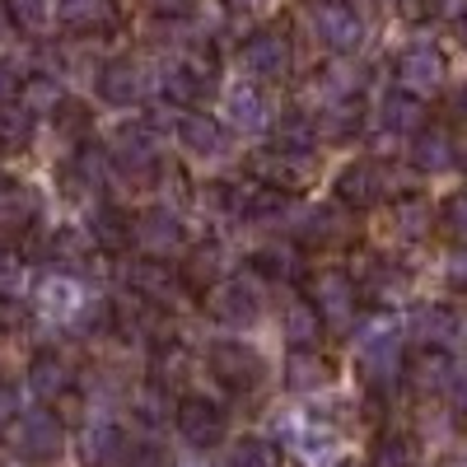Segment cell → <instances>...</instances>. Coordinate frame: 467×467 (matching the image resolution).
Returning <instances> with one entry per match:
<instances>
[{
    "label": "cell",
    "mask_w": 467,
    "mask_h": 467,
    "mask_svg": "<svg viewBox=\"0 0 467 467\" xmlns=\"http://www.w3.org/2000/svg\"><path fill=\"white\" fill-rule=\"evenodd\" d=\"M356 369L369 383V393H388L407 374V346L393 323H374L356 337Z\"/></svg>",
    "instance_id": "1"
},
{
    "label": "cell",
    "mask_w": 467,
    "mask_h": 467,
    "mask_svg": "<svg viewBox=\"0 0 467 467\" xmlns=\"http://www.w3.org/2000/svg\"><path fill=\"white\" fill-rule=\"evenodd\" d=\"M131 248L150 262H169L187 248V224L169 206H145L131 215Z\"/></svg>",
    "instance_id": "2"
},
{
    "label": "cell",
    "mask_w": 467,
    "mask_h": 467,
    "mask_svg": "<svg viewBox=\"0 0 467 467\" xmlns=\"http://www.w3.org/2000/svg\"><path fill=\"white\" fill-rule=\"evenodd\" d=\"M248 173H253V182H262V187H276V192H304L308 182L318 178V154L314 150H257L253 160H248Z\"/></svg>",
    "instance_id": "3"
},
{
    "label": "cell",
    "mask_w": 467,
    "mask_h": 467,
    "mask_svg": "<svg viewBox=\"0 0 467 467\" xmlns=\"http://www.w3.org/2000/svg\"><path fill=\"white\" fill-rule=\"evenodd\" d=\"M206 369H211L224 388H234V393H253V388H262V379H266L262 350L248 346V341H239V337H220V341H211V350H206Z\"/></svg>",
    "instance_id": "4"
},
{
    "label": "cell",
    "mask_w": 467,
    "mask_h": 467,
    "mask_svg": "<svg viewBox=\"0 0 467 467\" xmlns=\"http://www.w3.org/2000/svg\"><path fill=\"white\" fill-rule=\"evenodd\" d=\"M308 299H314V308L323 314V323L337 327V332H346L360 314V285L350 271H337V266L318 271V276L308 281Z\"/></svg>",
    "instance_id": "5"
},
{
    "label": "cell",
    "mask_w": 467,
    "mask_h": 467,
    "mask_svg": "<svg viewBox=\"0 0 467 467\" xmlns=\"http://www.w3.org/2000/svg\"><path fill=\"white\" fill-rule=\"evenodd\" d=\"M10 444L24 462H57L66 449V420L57 411H24L10 425Z\"/></svg>",
    "instance_id": "6"
},
{
    "label": "cell",
    "mask_w": 467,
    "mask_h": 467,
    "mask_svg": "<svg viewBox=\"0 0 467 467\" xmlns=\"http://www.w3.org/2000/svg\"><path fill=\"white\" fill-rule=\"evenodd\" d=\"M173 425H178V435L192 444V449H220L224 444V435H229V416H224V407L220 402H211V398H202V393H192V398H182L178 407H173Z\"/></svg>",
    "instance_id": "7"
},
{
    "label": "cell",
    "mask_w": 467,
    "mask_h": 467,
    "mask_svg": "<svg viewBox=\"0 0 467 467\" xmlns=\"http://www.w3.org/2000/svg\"><path fill=\"white\" fill-rule=\"evenodd\" d=\"M393 75H398V89L425 99V94H440V89H444V80H449V61H444V52H440L435 43H411V47L398 52Z\"/></svg>",
    "instance_id": "8"
},
{
    "label": "cell",
    "mask_w": 467,
    "mask_h": 467,
    "mask_svg": "<svg viewBox=\"0 0 467 467\" xmlns=\"http://www.w3.org/2000/svg\"><path fill=\"white\" fill-rule=\"evenodd\" d=\"M206 314L229 327H253L262 318V290L253 276H229L206 290Z\"/></svg>",
    "instance_id": "9"
},
{
    "label": "cell",
    "mask_w": 467,
    "mask_h": 467,
    "mask_svg": "<svg viewBox=\"0 0 467 467\" xmlns=\"http://www.w3.org/2000/svg\"><path fill=\"white\" fill-rule=\"evenodd\" d=\"M308 19H314V33H318V43H323L327 52H337V57L360 52L365 24H360V15L350 10V5H341V0H318Z\"/></svg>",
    "instance_id": "10"
},
{
    "label": "cell",
    "mask_w": 467,
    "mask_h": 467,
    "mask_svg": "<svg viewBox=\"0 0 467 467\" xmlns=\"http://www.w3.org/2000/svg\"><path fill=\"white\" fill-rule=\"evenodd\" d=\"M239 61H244L248 75H257V80H285L290 75V37L281 28H257L239 47Z\"/></svg>",
    "instance_id": "11"
},
{
    "label": "cell",
    "mask_w": 467,
    "mask_h": 467,
    "mask_svg": "<svg viewBox=\"0 0 467 467\" xmlns=\"http://www.w3.org/2000/svg\"><path fill=\"white\" fill-rule=\"evenodd\" d=\"M332 192H337V202H341L346 211H356V206H374V202H383V197H388V169H383V164H374V160H350V164L337 173Z\"/></svg>",
    "instance_id": "12"
},
{
    "label": "cell",
    "mask_w": 467,
    "mask_h": 467,
    "mask_svg": "<svg viewBox=\"0 0 467 467\" xmlns=\"http://www.w3.org/2000/svg\"><path fill=\"white\" fill-rule=\"evenodd\" d=\"M24 383L43 402H61L66 393H75V369H70V360L61 356V350L43 346V350H33V360L24 369Z\"/></svg>",
    "instance_id": "13"
},
{
    "label": "cell",
    "mask_w": 467,
    "mask_h": 467,
    "mask_svg": "<svg viewBox=\"0 0 467 467\" xmlns=\"http://www.w3.org/2000/svg\"><path fill=\"white\" fill-rule=\"evenodd\" d=\"M467 327L462 318L453 314L449 304H420L411 308V318H407V337L420 346V350H444L449 341H458Z\"/></svg>",
    "instance_id": "14"
},
{
    "label": "cell",
    "mask_w": 467,
    "mask_h": 467,
    "mask_svg": "<svg viewBox=\"0 0 467 467\" xmlns=\"http://www.w3.org/2000/svg\"><path fill=\"white\" fill-rule=\"evenodd\" d=\"M80 458L89 467H122L127 462V431L117 420H85L80 431Z\"/></svg>",
    "instance_id": "15"
},
{
    "label": "cell",
    "mask_w": 467,
    "mask_h": 467,
    "mask_svg": "<svg viewBox=\"0 0 467 467\" xmlns=\"http://www.w3.org/2000/svg\"><path fill=\"white\" fill-rule=\"evenodd\" d=\"M281 379H285L290 393H318V388L337 383V365H332V356H323L318 346L314 350H290L285 365H281Z\"/></svg>",
    "instance_id": "16"
},
{
    "label": "cell",
    "mask_w": 467,
    "mask_h": 467,
    "mask_svg": "<svg viewBox=\"0 0 467 467\" xmlns=\"http://www.w3.org/2000/svg\"><path fill=\"white\" fill-rule=\"evenodd\" d=\"M178 140H182V150L197 154V160H220V154H229V127L211 112H182Z\"/></svg>",
    "instance_id": "17"
},
{
    "label": "cell",
    "mask_w": 467,
    "mask_h": 467,
    "mask_svg": "<svg viewBox=\"0 0 467 467\" xmlns=\"http://www.w3.org/2000/svg\"><path fill=\"white\" fill-rule=\"evenodd\" d=\"M295 234L304 244H346L350 234H356V220L341 202H323V206H308L304 220L295 224Z\"/></svg>",
    "instance_id": "18"
},
{
    "label": "cell",
    "mask_w": 467,
    "mask_h": 467,
    "mask_svg": "<svg viewBox=\"0 0 467 467\" xmlns=\"http://www.w3.org/2000/svg\"><path fill=\"white\" fill-rule=\"evenodd\" d=\"M37 220H43V197L28 182H5L0 187V239L10 234H28Z\"/></svg>",
    "instance_id": "19"
},
{
    "label": "cell",
    "mask_w": 467,
    "mask_h": 467,
    "mask_svg": "<svg viewBox=\"0 0 467 467\" xmlns=\"http://www.w3.org/2000/svg\"><path fill=\"white\" fill-rule=\"evenodd\" d=\"M94 85H99V99H103V103L131 108V103L145 99V70H140L136 61H108V66L99 70Z\"/></svg>",
    "instance_id": "20"
},
{
    "label": "cell",
    "mask_w": 467,
    "mask_h": 467,
    "mask_svg": "<svg viewBox=\"0 0 467 467\" xmlns=\"http://www.w3.org/2000/svg\"><path fill=\"white\" fill-rule=\"evenodd\" d=\"M379 122H383L388 136H420V131H425V99H416V94H407V89L383 94Z\"/></svg>",
    "instance_id": "21"
},
{
    "label": "cell",
    "mask_w": 467,
    "mask_h": 467,
    "mask_svg": "<svg viewBox=\"0 0 467 467\" xmlns=\"http://www.w3.org/2000/svg\"><path fill=\"white\" fill-rule=\"evenodd\" d=\"M323 314L314 308V299H290L281 314V337L290 341V350H314L323 341Z\"/></svg>",
    "instance_id": "22"
},
{
    "label": "cell",
    "mask_w": 467,
    "mask_h": 467,
    "mask_svg": "<svg viewBox=\"0 0 467 467\" xmlns=\"http://www.w3.org/2000/svg\"><path fill=\"white\" fill-rule=\"evenodd\" d=\"M411 164L420 173H444L458 164V145L444 127H425L420 136H411Z\"/></svg>",
    "instance_id": "23"
},
{
    "label": "cell",
    "mask_w": 467,
    "mask_h": 467,
    "mask_svg": "<svg viewBox=\"0 0 467 467\" xmlns=\"http://www.w3.org/2000/svg\"><path fill=\"white\" fill-rule=\"evenodd\" d=\"M127 285H131L140 299H150V304L164 308L169 295L182 285V271H169L164 262H150V257H145V262H136V266L127 271Z\"/></svg>",
    "instance_id": "24"
},
{
    "label": "cell",
    "mask_w": 467,
    "mask_h": 467,
    "mask_svg": "<svg viewBox=\"0 0 467 467\" xmlns=\"http://www.w3.org/2000/svg\"><path fill=\"white\" fill-rule=\"evenodd\" d=\"M224 122L239 131H262L266 127V99L257 85H234L224 99Z\"/></svg>",
    "instance_id": "25"
},
{
    "label": "cell",
    "mask_w": 467,
    "mask_h": 467,
    "mask_svg": "<svg viewBox=\"0 0 467 467\" xmlns=\"http://www.w3.org/2000/svg\"><path fill=\"white\" fill-rule=\"evenodd\" d=\"M89 234H94L99 253H122V248H131V215H122L117 206H94Z\"/></svg>",
    "instance_id": "26"
},
{
    "label": "cell",
    "mask_w": 467,
    "mask_h": 467,
    "mask_svg": "<svg viewBox=\"0 0 467 467\" xmlns=\"http://www.w3.org/2000/svg\"><path fill=\"white\" fill-rule=\"evenodd\" d=\"M314 122H318V140H350L365 127V108L356 99H337L332 108H323L314 117Z\"/></svg>",
    "instance_id": "27"
},
{
    "label": "cell",
    "mask_w": 467,
    "mask_h": 467,
    "mask_svg": "<svg viewBox=\"0 0 467 467\" xmlns=\"http://www.w3.org/2000/svg\"><path fill=\"white\" fill-rule=\"evenodd\" d=\"M33 131H37V112L24 108V103H0V150L5 154H19L33 145Z\"/></svg>",
    "instance_id": "28"
},
{
    "label": "cell",
    "mask_w": 467,
    "mask_h": 467,
    "mask_svg": "<svg viewBox=\"0 0 467 467\" xmlns=\"http://www.w3.org/2000/svg\"><path fill=\"white\" fill-rule=\"evenodd\" d=\"M253 271H266V276H276V281H299V271H304L299 244H290V239L262 244V248L253 253Z\"/></svg>",
    "instance_id": "29"
},
{
    "label": "cell",
    "mask_w": 467,
    "mask_h": 467,
    "mask_svg": "<svg viewBox=\"0 0 467 467\" xmlns=\"http://www.w3.org/2000/svg\"><path fill=\"white\" fill-rule=\"evenodd\" d=\"M57 19H61L66 28L89 33V28L117 24V5H112V0H57Z\"/></svg>",
    "instance_id": "30"
},
{
    "label": "cell",
    "mask_w": 467,
    "mask_h": 467,
    "mask_svg": "<svg viewBox=\"0 0 467 467\" xmlns=\"http://www.w3.org/2000/svg\"><path fill=\"white\" fill-rule=\"evenodd\" d=\"M453 360L444 356V350H420V356L411 360L407 379L420 388V393H449V383H453Z\"/></svg>",
    "instance_id": "31"
},
{
    "label": "cell",
    "mask_w": 467,
    "mask_h": 467,
    "mask_svg": "<svg viewBox=\"0 0 467 467\" xmlns=\"http://www.w3.org/2000/svg\"><path fill=\"white\" fill-rule=\"evenodd\" d=\"M33 299H37V308H47V314H66V318H75V308L85 304L80 290H75V281L70 276H57V271H47V276L37 281Z\"/></svg>",
    "instance_id": "32"
},
{
    "label": "cell",
    "mask_w": 467,
    "mask_h": 467,
    "mask_svg": "<svg viewBox=\"0 0 467 467\" xmlns=\"http://www.w3.org/2000/svg\"><path fill=\"white\" fill-rule=\"evenodd\" d=\"M220 271H224V248L215 239H206V244H197V248L187 253L182 281L187 285H220Z\"/></svg>",
    "instance_id": "33"
},
{
    "label": "cell",
    "mask_w": 467,
    "mask_h": 467,
    "mask_svg": "<svg viewBox=\"0 0 467 467\" xmlns=\"http://www.w3.org/2000/svg\"><path fill=\"white\" fill-rule=\"evenodd\" d=\"M224 467H285V453H281V444L248 435V440H239V444L229 449Z\"/></svg>",
    "instance_id": "34"
},
{
    "label": "cell",
    "mask_w": 467,
    "mask_h": 467,
    "mask_svg": "<svg viewBox=\"0 0 467 467\" xmlns=\"http://www.w3.org/2000/svg\"><path fill=\"white\" fill-rule=\"evenodd\" d=\"M19 103L33 108V112H57L66 103V89L57 75H28V80L19 85Z\"/></svg>",
    "instance_id": "35"
},
{
    "label": "cell",
    "mask_w": 467,
    "mask_h": 467,
    "mask_svg": "<svg viewBox=\"0 0 467 467\" xmlns=\"http://www.w3.org/2000/svg\"><path fill=\"white\" fill-rule=\"evenodd\" d=\"M431 202H420V197H398L393 202V224L398 234H407V239H425L431 234Z\"/></svg>",
    "instance_id": "36"
},
{
    "label": "cell",
    "mask_w": 467,
    "mask_h": 467,
    "mask_svg": "<svg viewBox=\"0 0 467 467\" xmlns=\"http://www.w3.org/2000/svg\"><path fill=\"white\" fill-rule=\"evenodd\" d=\"M314 145H318V122L314 117L290 112V117L276 122V150H314Z\"/></svg>",
    "instance_id": "37"
},
{
    "label": "cell",
    "mask_w": 467,
    "mask_h": 467,
    "mask_svg": "<svg viewBox=\"0 0 467 467\" xmlns=\"http://www.w3.org/2000/svg\"><path fill=\"white\" fill-rule=\"evenodd\" d=\"M70 323H75V332H80V337H108V332L117 327V304H108V299L80 304Z\"/></svg>",
    "instance_id": "38"
},
{
    "label": "cell",
    "mask_w": 467,
    "mask_h": 467,
    "mask_svg": "<svg viewBox=\"0 0 467 467\" xmlns=\"http://www.w3.org/2000/svg\"><path fill=\"white\" fill-rule=\"evenodd\" d=\"M416 462V444L407 435H379L374 449H369V467H411Z\"/></svg>",
    "instance_id": "39"
},
{
    "label": "cell",
    "mask_w": 467,
    "mask_h": 467,
    "mask_svg": "<svg viewBox=\"0 0 467 467\" xmlns=\"http://www.w3.org/2000/svg\"><path fill=\"white\" fill-rule=\"evenodd\" d=\"M47 248H52L57 262H85V257L99 253L94 234H85V229H57L52 239H47Z\"/></svg>",
    "instance_id": "40"
},
{
    "label": "cell",
    "mask_w": 467,
    "mask_h": 467,
    "mask_svg": "<svg viewBox=\"0 0 467 467\" xmlns=\"http://www.w3.org/2000/svg\"><path fill=\"white\" fill-rule=\"evenodd\" d=\"M202 94H206V85H202L197 75H192V70L182 66V61L164 70V99H169V103H178V108H192V103H197Z\"/></svg>",
    "instance_id": "41"
},
{
    "label": "cell",
    "mask_w": 467,
    "mask_h": 467,
    "mask_svg": "<svg viewBox=\"0 0 467 467\" xmlns=\"http://www.w3.org/2000/svg\"><path fill=\"white\" fill-rule=\"evenodd\" d=\"M131 416L136 420H145V425H160V420H169V393H164V383H140V393L131 398Z\"/></svg>",
    "instance_id": "42"
},
{
    "label": "cell",
    "mask_w": 467,
    "mask_h": 467,
    "mask_svg": "<svg viewBox=\"0 0 467 467\" xmlns=\"http://www.w3.org/2000/svg\"><path fill=\"white\" fill-rule=\"evenodd\" d=\"M19 290H24V257H19L15 244L0 239V299H10Z\"/></svg>",
    "instance_id": "43"
},
{
    "label": "cell",
    "mask_w": 467,
    "mask_h": 467,
    "mask_svg": "<svg viewBox=\"0 0 467 467\" xmlns=\"http://www.w3.org/2000/svg\"><path fill=\"white\" fill-rule=\"evenodd\" d=\"M440 224H444L449 239H458V248H467V187H462V192H453V197L444 202Z\"/></svg>",
    "instance_id": "44"
},
{
    "label": "cell",
    "mask_w": 467,
    "mask_h": 467,
    "mask_svg": "<svg viewBox=\"0 0 467 467\" xmlns=\"http://www.w3.org/2000/svg\"><path fill=\"white\" fill-rule=\"evenodd\" d=\"M10 10L24 28H47V19L57 15V0H10Z\"/></svg>",
    "instance_id": "45"
},
{
    "label": "cell",
    "mask_w": 467,
    "mask_h": 467,
    "mask_svg": "<svg viewBox=\"0 0 467 467\" xmlns=\"http://www.w3.org/2000/svg\"><path fill=\"white\" fill-rule=\"evenodd\" d=\"M19 383L10 374H0V431H10V425L19 420Z\"/></svg>",
    "instance_id": "46"
},
{
    "label": "cell",
    "mask_w": 467,
    "mask_h": 467,
    "mask_svg": "<svg viewBox=\"0 0 467 467\" xmlns=\"http://www.w3.org/2000/svg\"><path fill=\"white\" fill-rule=\"evenodd\" d=\"M145 10L160 15V19H187L197 10V0H145Z\"/></svg>",
    "instance_id": "47"
},
{
    "label": "cell",
    "mask_w": 467,
    "mask_h": 467,
    "mask_svg": "<svg viewBox=\"0 0 467 467\" xmlns=\"http://www.w3.org/2000/svg\"><path fill=\"white\" fill-rule=\"evenodd\" d=\"M444 281L453 290H467V248H453L449 262H444Z\"/></svg>",
    "instance_id": "48"
},
{
    "label": "cell",
    "mask_w": 467,
    "mask_h": 467,
    "mask_svg": "<svg viewBox=\"0 0 467 467\" xmlns=\"http://www.w3.org/2000/svg\"><path fill=\"white\" fill-rule=\"evenodd\" d=\"M449 402H453L458 411H467V369H462V365L453 369V383H449Z\"/></svg>",
    "instance_id": "49"
},
{
    "label": "cell",
    "mask_w": 467,
    "mask_h": 467,
    "mask_svg": "<svg viewBox=\"0 0 467 467\" xmlns=\"http://www.w3.org/2000/svg\"><path fill=\"white\" fill-rule=\"evenodd\" d=\"M122 467H169V462L160 458V449H131Z\"/></svg>",
    "instance_id": "50"
},
{
    "label": "cell",
    "mask_w": 467,
    "mask_h": 467,
    "mask_svg": "<svg viewBox=\"0 0 467 467\" xmlns=\"http://www.w3.org/2000/svg\"><path fill=\"white\" fill-rule=\"evenodd\" d=\"M435 15H444V19H467V0H435Z\"/></svg>",
    "instance_id": "51"
},
{
    "label": "cell",
    "mask_w": 467,
    "mask_h": 467,
    "mask_svg": "<svg viewBox=\"0 0 467 467\" xmlns=\"http://www.w3.org/2000/svg\"><path fill=\"white\" fill-rule=\"evenodd\" d=\"M15 66H5V61H0V103H10V94H15Z\"/></svg>",
    "instance_id": "52"
},
{
    "label": "cell",
    "mask_w": 467,
    "mask_h": 467,
    "mask_svg": "<svg viewBox=\"0 0 467 467\" xmlns=\"http://www.w3.org/2000/svg\"><path fill=\"white\" fill-rule=\"evenodd\" d=\"M10 19H15V10H10V0H0V33L10 28Z\"/></svg>",
    "instance_id": "53"
},
{
    "label": "cell",
    "mask_w": 467,
    "mask_h": 467,
    "mask_svg": "<svg viewBox=\"0 0 467 467\" xmlns=\"http://www.w3.org/2000/svg\"><path fill=\"white\" fill-rule=\"evenodd\" d=\"M453 108H458V117H467V85L453 94Z\"/></svg>",
    "instance_id": "54"
},
{
    "label": "cell",
    "mask_w": 467,
    "mask_h": 467,
    "mask_svg": "<svg viewBox=\"0 0 467 467\" xmlns=\"http://www.w3.org/2000/svg\"><path fill=\"white\" fill-rule=\"evenodd\" d=\"M332 467H360V462H350V458H341V462H332Z\"/></svg>",
    "instance_id": "55"
},
{
    "label": "cell",
    "mask_w": 467,
    "mask_h": 467,
    "mask_svg": "<svg viewBox=\"0 0 467 467\" xmlns=\"http://www.w3.org/2000/svg\"><path fill=\"white\" fill-rule=\"evenodd\" d=\"M229 5H253V0H229Z\"/></svg>",
    "instance_id": "56"
},
{
    "label": "cell",
    "mask_w": 467,
    "mask_h": 467,
    "mask_svg": "<svg viewBox=\"0 0 467 467\" xmlns=\"http://www.w3.org/2000/svg\"><path fill=\"white\" fill-rule=\"evenodd\" d=\"M178 467H206V462H178Z\"/></svg>",
    "instance_id": "57"
},
{
    "label": "cell",
    "mask_w": 467,
    "mask_h": 467,
    "mask_svg": "<svg viewBox=\"0 0 467 467\" xmlns=\"http://www.w3.org/2000/svg\"><path fill=\"white\" fill-rule=\"evenodd\" d=\"M0 187H5V178H0Z\"/></svg>",
    "instance_id": "58"
},
{
    "label": "cell",
    "mask_w": 467,
    "mask_h": 467,
    "mask_svg": "<svg viewBox=\"0 0 467 467\" xmlns=\"http://www.w3.org/2000/svg\"><path fill=\"white\" fill-rule=\"evenodd\" d=\"M462 341H467V332H462Z\"/></svg>",
    "instance_id": "59"
}]
</instances>
